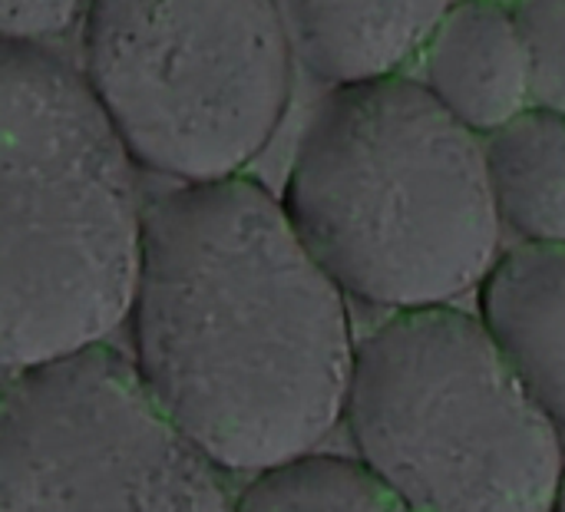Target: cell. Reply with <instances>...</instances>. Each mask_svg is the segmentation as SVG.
<instances>
[{
    "mask_svg": "<svg viewBox=\"0 0 565 512\" xmlns=\"http://www.w3.org/2000/svg\"><path fill=\"white\" fill-rule=\"evenodd\" d=\"M344 298L262 182L179 185L146 209L136 374L225 473L255 477L344 424L358 354Z\"/></svg>",
    "mask_w": 565,
    "mask_h": 512,
    "instance_id": "cell-1",
    "label": "cell"
},
{
    "mask_svg": "<svg viewBox=\"0 0 565 512\" xmlns=\"http://www.w3.org/2000/svg\"><path fill=\"white\" fill-rule=\"evenodd\" d=\"M281 205L348 298L391 311L450 305L500 258L483 136L404 73L318 103Z\"/></svg>",
    "mask_w": 565,
    "mask_h": 512,
    "instance_id": "cell-2",
    "label": "cell"
},
{
    "mask_svg": "<svg viewBox=\"0 0 565 512\" xmlns=\"http://www.w3.org/2000/svg\"><path fill=\"white\" fill-rule=\"evenodd\" d=\"M136 156L93 86L43 43L0 56V354L7 377L129 321L146 209Z\"/></svg>",
    "mask_w": 565,
    "mask_h": 512,
    "instance_id": "cell-3",
    "label": "cell"
},
{
    "mask_svg": "<svg viewBox=\"0 0 565 512\" xmlns=\"http://www.w3.org/2000/svg\"><path fill=\"white\" fill-rule=\"evenodd\" d=\"M344 427L411 512H553L563 430L460 308L394 311L358 344Z\"/></svg>",
    "mask_w": 565,
    "mask_h": 512,
    "instance_id": "cell-4",
    "label": "cell"
},
{
    "mask_svg": "<svg viewBox=\"0 0 565 512\" xmlns=\"http://www.w3.org/2000/svg\"><path fill=\"white\" fill-rule=\"evenodd\" d=\"M86 83L142 169L218 182L275 139L295 46L275 0H89Z\"/></svg>",
    "mask_w": 565,
    "mask_h": 512,
    "instance_id": "cell-5",
    "label": "cell"
},
{
    "mask_svg": "<svg viewBox=\"0 0 565 512\" xmlns=\"http://www.w3.org/2000/svg\"><path fill=\"white\" fill-rule=\"evenodd\" d=\"M225 470L96 344L7 377L0 512H232Z\"/></svg>",
    "mask_w": 565,
    "mask_h": 512,
    "instance_id": "cell-6",
    "label": "cell"
},
{
    "mask_svg": "<svg viewBox=\"0 0 565 512\" xmlns=\"http://www.w3.org/2000/svg\"><path fill=\"white\" fill-rule=\"evenodd\" d=\"M424 86L477 136L536 103V73L516 3L457 0L420 50Z\"/></svg>",
    "mask_w": 565,
    "mask_h": 512,
    "instance_id": "cell-7",
    "label": "cell"
},
{
    "mask_svg": "<svg viewBox=\"0 0 565 512\" xmlns=\"http://www.w3.org/2000/svg\"><path fill=\"white\" fill-rule=\"evenodd\" d=\"M477 291L487 334L565 430V242H520Z\"/></svg>",
    "mask_w": 565,
    "mask_h": 512,
    "instance_id": "cell-8",
    "label": "cell"
},
{
    "mask_svg": "<svg viewBox=\"0 0 565 512\" xmlns=\"http://www.w3.org/2000/svg\"><path fill=\"white\" fill-rule=\"evenodd\" d=\"M298 63L331 83L401 73L457 0H275Z\"/></svg>",
    "mask_w": 565,
    "mask_h": 512,
    "instance_id": "cell-9",
    "label": "cell"
},
{
    "mask_svg": "<svg viewBox=\"0 0 565 512\" xmlns=\"http://www.w3.org/2000/svg\"><path fill=\"white\" fill-rule=\"evenodd\" d=\"M500 222L523 242H565V113L533 103L483 136Z\"/></svg>",
    "mask_w": 565,
    "mask_h": 512,
    "instance_id": "cell-10",
    "label": "cell"
},
{
    "mask_svg": "<svg viewBox=\"0 0 565 512\" xmlns=\"http://www.w3.org/2000/svg\"><path fill=\"white\" fill-rule=\"evenodd\" d=\"M232 512H411L358 457L308 454L262 470Z\"/></svg>",
    "mask_w": 565,
    "mask_h": 512,
    "instance_id": "cell-11",
    "label": "cell"
},
{
    "mask_svg": "<svg viewBox=\"0 0 565 512\" xmlns=\"http://www.w3.org/2000/svg\"><path fill=\"white\" fill-rule=\"evenodd\" d=\"M516 7L533 53L536 103L565 113V0H520Z\"/></svg>",
    "mask_w": 565,
    "mask_h": 512,
    "instance_id": "cell-12",
    "label": "cell"
},
{
    "mask_svg": "<svg viewBox=\"0 0 565 512\" xmlns=\"http://www.w3.org/2000/svg\"><path fill=\"white\" fill-rule=\"evenodd\" d=\"M86 7L89 0H0V30L3 40L43 43L73 26Z\"/></svg>",
    "mask_w": 565,
    "mask_h": 512,
    "instance_id": "cell-13",
    "label": "cell"
},
{
    "mask_svg": "<svg viewBox=\"0 0 565 512\" xmlns=\"http://www.w3.org/2000/svg\"><path fill=\"white\" fill-rule=\"evenodd\" d=\"M553 512H565V467L563 480H559V493H556V503H553Z\"/></svg>",
    "mask_w": 565,
    "mask_h": 512,
    "instance_id": "cell-14",
    "label": "cell"
},
{
    "mask_svg": "<svg viewBox=\"0 0 565 512\" xmlns=\"http://www.w3.org/2000/svg\"><path fill=\"white\" fill-rule=\"evenodd\" d=\"M500 3H520V0H500Z\"/></svg>",
    "mask_w": 565,
    "mask_h": 512,
    "instance_id": "cell-15",
    "label": "cell"
}]
</instances>
